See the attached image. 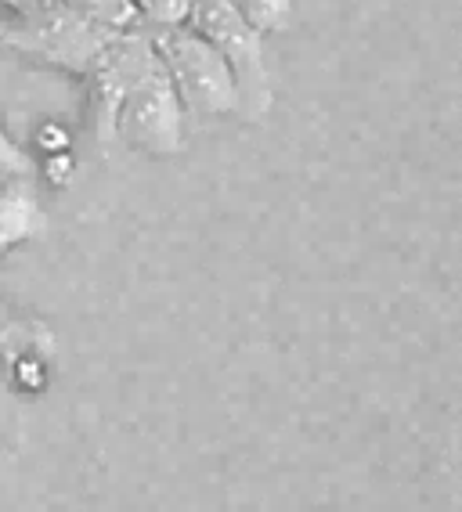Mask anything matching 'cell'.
<instances>
[{"label":"cell","instance_id":"cell-1","mask_svg":"<svg viewBox=\"0 0 462 512\" xmlns=\"http://www.w3.org/2000/svg\"><path fill=\"white\" fill-rule=\"evenodd\" d=\"M120 37V33H116ZM109 33L76 15L65 0H26L22 8L0 11V47L51 65L69 76H84L91 58L109 44Z\"/></svg>","mask_w":462,"mask_h":512},{"label":"cell","instance_id":"cell-2","mask_svg":"<svg viewBox=\"0 0 462 512\" xmlns=\"http://www.w3.org/2000/svg\"><path fill=\"white\" fill-rule=\"evenodd\" d=\"M163 73L174 83L177 101L195 116H239V83L228 58L195 29L174 26L148 33Z\"/></svg>","mask_w":462,"mask_h":512},{"label":"cell","instance_id":"cell-3","mask_svg":"<svg viewBox=\"0 0 462 512\" xmlns=\"http://www.w3.org/2000/svg\"><path fill=\"white\" fill-rule=\"evenodd\" d=\"M188 29L210 40L228 58L235 83H239V116L260 119L275 101V80H271L264 37L242 19L231 0H192Z\"/></svg>","mask_w":462,"mask_h":512},{"label":"cell","instance_id":"cell-4","mask_svg":"<svg viewBox=\"0 0 462 512\" xmlns=\"http://www.w3.org/2000/svg\"><path fill=\"white\" fill-rule=\"evenodd\" d=\"M116 145H127L145 156H174L185 145V105L177 101L174 83L163 73L159 58L141 69L130 83L127 98L116 112Z\"/></svg>","mask_w":462,"mask_h":512},{"label":"cell","instance_id":"cell-5","mask_svg":"<svg viewBox=\"0 0 462 512\" xmlns=\"http://www.w3.org/2000/svg\"><path fill=\"white\" fill-rule=\"evenodd\" d=\"M152 55H156L152 37L141 26H134L127 33H120V37H112L80 76L87 91V105H91L94 141L102 148L116 145V112H120L123 98H127L130 83L138 80L141 69L152 62Z\"/></svg>","mask_w":462,"mask_h":512},{"label":"cell","instance_id":"cell-6","mask_svg":"<svg viewBox=\"0 0 462 512\" xmlns=\"http://www.w3.org/2000/svg\"><path fill=\"white\" fill-rule=\"evenodd\" d=\"M47 228V213L40 202L37 166L0 170V253L40 238Z\"/></svg>","mask_w":462,"mask_h":512},{"label":"cell","instance_id":"cell-7","mask_svg":"<svg viewBox=\"0 0 462 512\" xmlns=\"http://www.w3.org/2000/svg\"><path fill=\"white\" fill-rule=\"evenodd\" d=\"M76 15H84L87 22H94L98 29H105L109 37L116 33H127L134 29V11H130V0H65Z\"/></svg>","mask_w":462,"mask_h":512},{"label":"cell","instance_id":"cell-8","mask_svg":"<svg viewBox=\"0 0 462 512\" xmlns=\"http://www.w3.org/2000/svg\"><path fill=\"white\" fill-rule=\"evenodd\" d=\"M130 11L145 33H159V29L185 26L192 0H130Z\"/></svg>","mask_w":462,"mask_h":512},{"label":"cell","instance_id":"cell-9","mask_svg":"<svg viewBox=\"0 0 462 512\" xmlns=\"http://www.w3.org/2000/svg\"><path fill=\"white\" fill-rule=\"evenodd\" d=\"M239 15L257 29L260 37L268 33H282L289 26V15H293V0H231Z\"/></svg>","mask_w":462,"mask_h":512},{"label":"cell","instance_id":"cell-10","mask_svg":"<svg viewBox=\"0 0 462 512\" xmlns=\"http://www.w3.org/2000/svg\"><path fill=\"white\" fill-rule=\"evenodd\" d=\"M4 365H8L11 383L19 386L22 394L44 390V383H47V365H44V357H40L33 347H22L19 354H8V350H4Z\"/></svg>","mask_w":462,"mask_h":512},{"label":"cell","instance_id":"cell-11","mask_svg":"<svg viewBox=\"0 0 462 512\" xmlns=\"http://www.w3.org/2000/svg\"><path fill=\"white\" fill-rule=\"evenodd\" d=\"M26 166H33L29 152L11 138L8 130H4V123H0V170H26Z\"/></svg>","mask_w":462,"mask_h":512},{"label":"cell","instance_id":"cell-12","mask_svg":"<svg viewBox=\"0 0 462 512\" xmlns=\"http://www.w3.org/2000/svg\"><path fill=\"white\" fill-rule=\"evenodd\" d=\"M37 145L44 148V156H51V152H62V148H69V130L58 127V123H40Z\"/></svg>","mask_w":462,"mask_h":512},{"label":"cell","instance_id":"cell-13","mask_svg":"<svg viewBox=\"0 0 462 512\" xmlns=\"http://www.w3.org/2000/svg\"><path fill=\"white\" fill-rule=\"evenodd\" d=\"M26 0H0V11H11V8H22Z\"/></svg>","mask_w":462,"mask_h":512},{"label":"cell","instance_id":"cell-14","mask_svg":"<svg viewBox=\"0 0 462 512\" xmlns=\"http://www.w3.org/2000/svg\"><path fill=\"white\" fill-rule=\"evenodd\" d=\"M0 51H4V47H0Z\"/></svg>","mask_w":462,"mask_h":512},{"label":"cell","instance_id":"cell-15","mask_svg":"<svg viewBox=\"0 0 462 512\" xmlns=\"http://www.w3.org/2000/svg\"><path fill=\"white\" fill-rule=\"evenodd\" d=\"M0 256H4V253H0Z\"/></svg>","mask_w":462,"mask_h":512}]
</instances>
